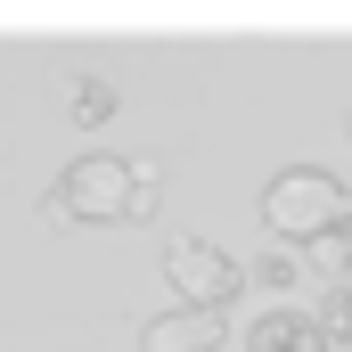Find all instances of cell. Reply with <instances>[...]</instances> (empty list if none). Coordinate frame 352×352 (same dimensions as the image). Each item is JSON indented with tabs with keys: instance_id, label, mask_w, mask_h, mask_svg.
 Wrapping results in <instances>:
<instances>
[{
	"instance_id": "1",
	"label": "cell",
	"mask_w": 352,
	"mask_h": 352,
	"mask_svg": "<svg viewBox=\"0 0 352 352\" xmlns=\"http://www.w3.org/2000/svg\"><path fill=\"white\" fill-rule=\"evenodd\" d=\"M58 197H66L74 221H148L164 205V173L140 164V156H74Z\"/></svg>"
},
{
	"instance_id": "2",
	"label": "cell",
	"mask_w": 352,
	"mask_h": 352,
	"mask_svg": "<svg viewBox=\"0 0 352 352\" xmlns=\"http://www.w3.org/2000/svg\"><path fill=\"white\" fill-rule=\"evenodd\" d=\"M352 221V197L336 173H320V164H287V173L263 188V230L270 238H287V246H320V238H336Z\"/></svg>"
},
{
	"instance_id": "3",
	"label": "cell",
	"mask_w": 352,
	"mask_h": 352,
	"mask_svg": "<svg viewBox=\"0 0 352 352\" xmlns=\"http://www.w3.org/2000/svg\"><path fill=\"white\" fill-rule=\"evenodd\" d=\"M164 278L180 287V303H205V311H230V295L246 287V270L221 246H205V238H173L164 246Z\"/></svg>"
},
{
	"instance_id": "4",
	"label": "cell",
	"mask_w": 352,
	"mask_h": 352,
	"mask_svg": "<svg viewBox=\"0 0 352 352\" xmlns=\"http://www.w3.org/2000/svg\"><path fill=\"white\" fill-rule=\"evenodd\" d=\"M213 344H221V311L205 303H173L140 328V352H213Z\"/></svg>"
},
{
	"instance_id": "5",
	"label": "cell",
	"mask_w": 352,
	"mask_h": 352,
	"mask_svg": "<svg viewBox=\"0 0 352 352\" xmlns=\"http://www.w3.org/2000/svg\"><path fill=\"white\" fill-rule=\"evenodd\" d=\"M246 352H336V336H328V320L278 303V311H263V320L246 328Z\"/></svg>"
},
{
	"instance_id": "6",
	"label": "cell",
	"mask_w": 352,
	"mask_h": 352,
	"mask_svg": "<svg viewBox=\"0 0 352 352\" xmlns=\"http://www.w3.org/2000/svg\"><path fill=\"white\" fill-rule=\"evenodd\" d=\"M66 115H74V123H107V115H115V82H107V74H82V82H74V98H66Z\"/></svg>"
},
{
	"instance_id": "7",
	"label": "cell",
	"mask_w": 352,
	"mask_h": 352,
	"mask_svg": "<svg viewBox=\"0 0 352 352\" xmlns=\"http://www.w3.org/2000/svg\"><path fill=\"white\" fill-rule=\"evenodd\" d=\"M328 336H336V344H352V287H336V295H328Z\"/></svg>"
},
{
	"instance_id": "8",
	"label": "cell",
	"mask_w": 352,
	"mask_h": 352,
	"mask_svg": "<svg viewBox=\"0 0 352 352\" xmlns=\"http://www.w3.org/2000/svg\"><path fill=\"white\" fill-rule=\"evenodd\" d=\"M263 287H303V263H295V254H270V263H263Z\"/></svg>"
},
{
	"instance_id": "9",
	"label": "cell",
	"mask_w": 352,
	"mask_h": 352,
	"mask_svg": "<svg viewBox=\"0 0 352 352\" xmlns=\"http://www.w3.org/2000/svg\"><path fill=\"white\" fill-rule=\"evenodd\" d=\"M336 246H344V263H352V221H344V230H336Z\"/></svg>"
}]
</instances>
